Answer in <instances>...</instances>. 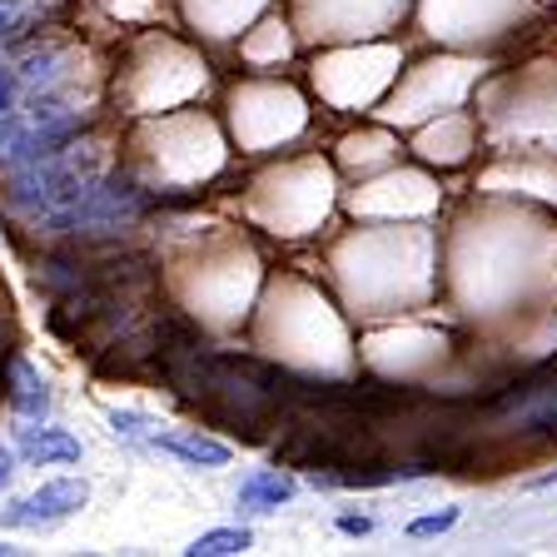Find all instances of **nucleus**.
I'll list each match as a JSON object with an SVG mask.
<instances>
[{
	"mask_svg": "<svg viewBox=\"0 0 557 557\" xmlns=\"http://www.w3.org/2000/svg\"><path fill=\"white\" fill-rule=\"evenodd\" d=\"M15 463H21V453H15V448H5V443H0V493L11 487V478H15Z\"/></svg>",
	"mask_w": 557,
	"mask_h": 557,
	"instance_id": "obj_15",
	"label": "nucleus"
},
{
	"mask_svg": "<svg viewBox=\"0 0 557 557\" xmlns=\"http://www.w3.org/2000/svg\"><path fill=\"white\" fill-rule=\"evenodd\" d=\"M11 408L25 418V423H35V418L50 413V383L40 379V373H35L25 359H15V394H11Z\"/></svg>",
	"mask_w": 557,
	"mask_h": 557,
	"instance_id": "obj_8",
	"label": "nucleus"
},
{
	"mask_svg": "<svg viewBox=\"0 0 557 557\" xmlns=\"http://www.w3.org/2000/svg\"><path fill=\"white\" fill-rule=\"evenodd\" d=\"M338 528H344V533H354V537H363L373 528V518H363V512H344V518H338Z\"/></svg>",
	"mask_w": 557,
	"mask_h": 557,
	"instance_id": "obj_16",
	"label": "nucleus"
},
{
	"mask_svg": "<svg viewBox=\"0 0 557 557\" xmlns=\"http://www.w3.org/2000/svg\"><path fill=\"white\" fill-rule=\"evenodd\" d=\"M294 493H299L294 478L274 473V468H255V473L239 483V508L244 512H274L278 503H294Z\"/></svg>",
	"mask_w": 557,
	"mask_h": 557,
	"instance_id": "obj_7",
	"label": "nucleus"
},
{
	"mask_svg": "<svg viewBox=\"0 0 557 557\" xmlns=\"http://www.w3.org/2000/svg\"><path fill=\"white\" fill-rule=\"evenodd\" d=\"M0 553H11V547H5V543H0Z\"/></svg>",
	"mask_w": 557,
	"mask_h": 557,
	"instance_id": "obj_18",
	"label": "nucleus"
},
{
	"mask_svg": "<svg viewBox=\"0 0 557 557\" xmlns=\"http://www.w3.org/2000/svg\"><path fill=\"white\" fill-rule=\"evenodd\" d=\"M234 129L244 145H269L299 129V100L289 90H234Z\"/></svg>",
	"mask_w": 557,
	"mask_h": 557,
	"instance_id": "obj_4",
	"label": "nucleus"
},
{
	"mask_svg": "<svg viewBox=\"0 0 557 557\" xmlns=\"http://www.w3.org/2000/svg\"><path fill=\"white\" fill-rule=\"evenodd\" d=\"M15 453L25 463H40V468H65V463H81V438L70 429H55L46 418H35L15 433Z\"/></svg>",
	"mask_w": 557,
	"mask_h": 557,
	"instance_id": "obj_5",
	"label": "nucleus"
},
{
	"mask_svg": "<svg viewBox=\"0 0 557 557\" xmlns=\"http://www.w3.org/2000/svg\"><path fill=\"white\" fill-rule=\"evenodd\" d=\"M249 543H255L249 528H209V533H199L195 543H189V553L195 557H230V553H244Z\"/></svg>",
	"mask_w": 557,
	"mask_h": 557,
	"instance_id": "obj_10",
	"label": "nucleus"
},
{
	"mask_svg": "<svg viewBox=\"0 0 557 557\" xmlns=\"http://www.w3.org/2000/svg\"><path fill=\"white\" fill-rule=\"evenodd\" d=\"M453 522H458V508L429 512V518H413V522H408V537H438V533H448Z\"/></svg>",
	"mask_w": 557,
	"mask_h": 557,
	"instance_id": "obj_12",
	"label": "nucleus"
},
{
	"mask_svg": "<svg viewBox=\"0 0 557 557\" xmlns=\"http://www.w3.org/2000/svg\"><path fill=\"white\" fill-rule=\"evenodd\" d=\"M145 443L170 453V458H180V463H189V468H224L234 458L230 443L209 438V433H199V429H154Z\"/></svg>",
	"mask_w": 557,
	"mask_h": 557,
	"instance_id": "obj_6",
	"label": "nucleus"
},
{
	"mask_svg": "<svg viewBox=\"0 0 557 557\" xmlns=\"http://www.w3.org/2000/svg\"><path fill=\"white\" fill-rule=\"evenodd\" d=\"M104 418H110V433H115L120 443H129V448H139V443L160 429V423H154L150 413H139V408H110Z\"/></svg>",
	"mask_w": 557,
	"mask_h": 557,
	"instance_id": "obj_11",
	"label": "nucleus"
},
{
	"mask_svg": "<svg viewBox=\"0 0 557 557\" xmlns=\"http://www.w3.org/2000/svg\"><path fill=\"white\" fill-rule=\"evenodd\" d=\"M195 90H205V65L189 50L170 46V40H150L139 50L135 75H129L135 110H170V104L189 100Z\"/></svg>",
	"mask_w": 557,
	"mask_h": 557,
	"instance_id": "obj_2",
	"label": "nucleus"
},
{
	"mask_svg": "<svg viewBox=\"0 0 557 557\" xmlns=\"http://www.w3.org/2000/svg\"><path fill=\"white\" fill-rule=\"evenodd\" d=\"M139 150L150 160L154 180H170V185H195V180L220 170V160H224L214 125L195 120V115L164 120V125L145 129V135H139Z\"/></svg>",
	"mask_w": 557,
	"mask_h": 557,
	"instance_id": "obj_1",
	"label": "nucleus"
},
{
	"mask_svg": "<svg viewBox=\"0 0 557 557\" xmlns=\"http://www.w3.org/2000/svg\"><path fill=\"white\" fill-rule=\"evenodd\" d=\"M25 21V0H0V35H15Z\"/></svg>",
	"mask_w": 557,
	"mask_h": 557,
	"instance_id": "obj_13",
	"label": "nucleus"
},
{
	"mask_svg": "<svg viewBox=\"0 0 557 557\" xmlns=\"http://www.w3.org/2000/svg\"><path fill=\"white\" fill-rule=\"evenodd\" d=\"M90 498V487L85 478H55V483H40L30 498H15L0 508V528H11V533H40V528H60L70 522L75 512L85 508Z\"/></svg>",
	"mask_w": 557,
	"mask_h": 557,
	"instance_id": "obj_3",
	"label": "nucleus"
},
{
	"mask_svg": "<svg viewBox=\"0 0 557 557\" xmlns=\"http://www.w3.org/2000/svg\"><path fill=\"white\" fill-rule=\"evenodd\" d=\"M15 95H21V85H15L11 70L0 65V115H11V110H15Z\"/></svg>",
	"mask_w": 557,
	"mask_h": 557,
	"instance_id": "obj_14",
	"label": "nucleus"
},
{
	"mask_svg": "<svg viewBox=\"0 0 557 557\" xmlns=\"http://www.w3.org/2000/svg\"><path fill=\"white\" fill-rule=\"evenodd\" d=\"M547 487H557V468H553V473H543V478H537V483H533V493H547Z\"/></svg>",
	"mask_w": 557,
	"mask_h": 557,
	"instance_id": "obj_17",
	"label": "nucleus"
},
{
	"mask_svg": "<svg viewBox=\"0 0 557 557\" xmlns=\"http://www.w3.org/2000/svg\"><path fill=\"white\" fill-rule=\"evenodd\" d=\"M259 0H189V21L205 25L209 35H230Z\"/></svg>",
	"mask_w": 557,
	"mask_h": 557,
	"instance_id": "obj_9",
	"label": "nucleus"
}]
</instances>
